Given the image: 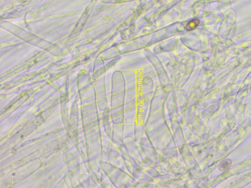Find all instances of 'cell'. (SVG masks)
Here are the masks:
<instances>
[{
	"mask_svg": "<svg viewBox=\"0 0 251 188\" xmlns=\"http://www.w3.org/2000/svg\"><path fill=\"white\" fill-rule=\"evenodd\" d=\"M199 23H200V21L197 20V19L192 20L191 21L189 22L187 24V26H186V29L188 31L194 30L198 26Z\"/></svg>",
	"mask_w": 251,
	"mask_h": 188,
	"instance_id": "obj_1",
	"label": "cell"
}]
</instances>
